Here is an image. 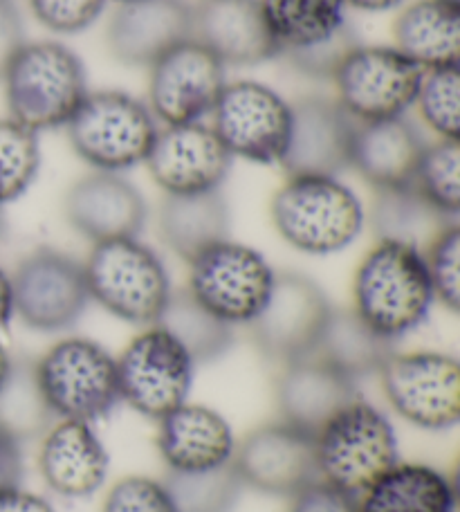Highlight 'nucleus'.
<instances>
[{"instance_id":"43","label":"nucleus","mask_w":460,"mask_h":512,"mask_svg":"<svg viewBox=\"0 0 460 512\" xmlns=\"http://www.w3.org/2000/svg\"><path fill=\"white\" fill-rule=\"evenodd\" d=\"M25 45V27L23 18L18 14L14 0H0V77L16 52Z\"/></svg>"},{"instance_id":"2","label":"nucleus","mask_w":460,"mask_h":512,"mask_svg":"<svg viewBox=\"0 0 460 512\" xmlns=\"http://www.w3.org/2000/svg\"><path fill=\"white\" fill-rule=\"evenodd\" d=\"M270 221L292 250L330 256L351 248L366 227L360 196L335 176H285L270 200Z\"/></svg>"},{"instance_id":"35","label":"nucleus","mask_w":460,"mask_h":512,"mask_svg":"<svg viewBox=\"0 0 460 512\" xmlns=\"http://www.w3.org/2000/svg\"><path fill=\"white\" fill-rule=\"evenodd\" d=\"M411 187L445 218L458 221L460 214V144L458 140H434L425 144L413 173Z\"/></svg>"},{"instance_id":"14","label":"nucleus","mask_w":460,"mask_h":512,"mask_svg":"<svg viewBox=\"0 0 460 512\" xmlns=\"http://www.w3.org/2000/svg\"><path fill=\"white\" fill-rule=\"evenodd\" d=\"M333 304L317 281L301 272H276L261 313L245 328L265 360L290 364L317 351Z\"/></svg>"},{"instance_id":"24","label":"nucleus","mask_w":460,"mask_h":512,"mask_svg":"<svg viewBox=\"0 0 460 512\" xmlns=\"http://www.w3.org/2000/svg\"><path fill=\"white\" fill-rule=\"evenodd\" d=\"M274 396L281 420L317 434L348 402L360 396V391L355 380L312 353L283 364Z\"/></svg>"},{"instance_id":"36","label":"nucleus","mask_w":460,"mask_h":512,"mask_svg":"<svg viewBox=\"0 0 460 512\" xmlns=\"http://www.w3.org/2000/svg\"><path fill=\"white\" fill-rule=\"evenodd\" d=\"M41 169L39 133L12 117L0 120V209L16 203L34 185Z\"/></svg>"},{"instance_id":"40","label":"nucleus","mask_w":460,"mask_h":512,"mask_svg":"<svg viewBox=\"0 0 460 512\" xmlns=\"http://www.w3.org/2000/svg\"><path fill=\"white\" fill-rule=\"evenodd\" d=\"M108 0H30L36 21L54 34L75 36L99 21Z\"/></svg>"},{"instance_id":"3","label":"nucleus","mask_w":460,"mask_h":512,"mask_svg":"<svg viewBox=\"0 0 460 512\" xmlns=\"http://www.w3.org/2000/svg\"><path fill=\"white\" fill-rule=\"evenodd\" d=\"M0 81L7 117L39 135L66 128L90 93L84 61L59 41H25Z\"/></svg>"},{"instance_id":"11","label":"nucleus","mask_w":460,"mask_h":512,"mask_svg":"<svg viewBox=\"0 0 460 512\" xmlns=\"http://www.w3.org/2000/svg\"><path fill=\"white\" fill-rule=\"evenodd\" d=\"M422 72L393 45L357 43L333 75L335 99L355 122L404 117L416 102Z\"/></svg>"},{"instance_id":"20","label":"nucleus","mask_w":460,"mask_h":512,"mask_svg":"<svg viewBox=\"0 0 460 512\" xmlns=\"http://www.w3.org/2000/svg\"><path fill=\"white\" fill-rule=\"evenodd\" d=\"M39 441L36 468L54 495L88 499L104 488L110 456L95 425L81 420H54Z\"/></svg>"},{"instance_id":"27","label":"nucleus","mask_w":460,"mask_h":512,"mask_svg":"<svg viewBox=\"0 0 460 512\" xmlns=\"http://www.w3.org/2000/svg\"><path fill=\"white\" fill-rule=\"evenodd\" d=\"M229 205L223 191L164 196L158 207V234L162 243L189 263L211 245L229 239Z\"/></svg>"},{"instance_id":"45","label":"nucleus","mask_w":460,"mask_h":512,"mask_svg":"<svg viewBox=\"0 0 460 512\" xmlns=\"http://www.w3.org/2000/svg\"><path fill=\"white\" fill-rule=\"evenodd\" d=\"M0 512H57L48 499L21 486L0 490Z\"/></svg>"},{"instance_id":"41","label":"nucleus","mask_w":460,"mask_h":512,"mask_svg":"<svg viewBox=\"0 0 460 512\" xmlns=\"http://www.w3.org/2000/svg\"><path fill=\"white\" fill-rule=\"evenodd\" d=\"M357 43L360 41L355 39L353 30L348 27L344 34H339L333 41L315 45V48H310V50L288 54V57H283V59L288 61L294 70L303 72V75L333 79L337 66L342 63V59L355 48Z\"/></svg>"},{"instance_id":"21","label":"nucleus","mask_w":460,"mask_h":512,"mask_svg":"<svg viewBox=\"0 0 460 512\" xmlns=\"http://www.w3.org/2000/svg\"><path fill=\"white\" fill-rule=\"evenodd\" d=\"M191 39L225 68H247L279 57L259 0H198L191 5Z\"/></svg>"},{"instance_id":"28","label":"nucleus","mask_w":460,"mask_h":512,"mask_svg":"<svg viewBox=\"0 0 460 512\" xmlns=\"http://www.w3.org/2000/svg\"><path fill=\"white\" fill-rule=\"evenodd\" d=\"M357 512H456V486L443 470L398 461L357 497Z\"/></svg>"},{"instance_id":"18","label":"nucleus","mask_w":460,"mask_h":512,"mask_svg":"<svg viewBox=\"0 0 460 512\" xmlns=\"http://www.w3.org/2000/svg\"><path fill=\"white\" fill-rule=\"evenodd\" d=\"M355 126L335 97H301L292 104L290 137L279 167L285 176L339 178L351 169Z\"/></svg>"},{"instance_id":"4","label":"nucleus","mask_w":460,"mask_h":512,"mask_svg":"<svg viewBox=\"0 0 460 512\" xmlns=\"http://www.w3.org/2000/svg\"><path fill=\"white\" fill-rule=\"evenodd\" d=\"M84 272L90 301L131 326L158 324L173 292L162 256L140 236L95 243Z\"/></svg>"},{"instance_id":"47","label":"nucleus","mask_w":460,"mask_h":512,"mask_svg":"<svg viewBox=\"0 0 460 512\" xmlns=\"http://www.w3.org/2000/svg\"><path fill=\"white\" fill-rule=\"evenodd\" d=\"M344 7H353L357 12H368V14H384L393 12V9L402 7L407 0H342Z\"/></svg>"},{"instance_id":"17","label":"nucleus","mask_w":460,"mask_h":512,"mask_svg":"<svg viewBox=\"0 0 460 512\" xmlns=\"http://www.w3.org/2000/svg\"><path fill=\"white\" fill-rule=\"evenodd\" d=\"M234 158L205 122L160 126L144 167L164 196L202 194L223 187Z\"/></svg>"},{"instance_id":"42","label":"nucleus","mask_w":460,"mask_h":512,"mask_svg":"<svg viewBox=\"0 0 460 512\" xmlns=\"http://www.w3.org/2000/svg\"><path fill=\"white\" fill-rule=\"evenodd\" d=\"M288 512H357V497L317 479L290 497Z\"/></svg>"},{"instance_id":"9","label":"nucleus","mask_w":460,"mask_h":512,"mask_svg":"<svg viewBox=\"0 0 460 512\" xmlns=\"http://www.w3.org/2000/svg\"><path fill=\"white\" fill-rule=\"evenodd\" d=\"M389 407L422 432H449L460 420V364L443 351H393L375 376Z\"/></svg>"},{"instance_id":"7","label":"nucleus","mask_w":460,"mask_h":512,"mask_svg":"<svg viewBox=\"0 0 460 512\" xmlns=\"http://www.w3.org/2000/svg\"><path fill=\"white\" fill-rule=\"evenodd\" d=\"M158 128L142 99L124 90H95L70 117L66 133L72 151L92 171L124 173L144 164Z\"/></svg>"},{"instance_id":"49","label":"nucleus","mask_w":460,"mask_h":512,"mask_svg":"<svg viewBox=\"0 0 460 512\" xmlns=\"http://www.w3.org/2000/svg\"><path fill=\"white\" fill-rule=\"evenodd\" d=\"M5 236V216H3V209H0V241H3Z\"/></svg>"},{"instance_id":"38","label":"nucleus","mask_w":460,"mask_h":512,"mask_svg":"<svg viewBox=\"0 0 460 512\" xmlns=\"http://www.w3.org/2000/svg\"><path fill=\"white\" fill-rule=\"evenodd\" d=\"M425 263L429 272L434 297L449 313H458L460 306V225L447 223L425 250Z\"/></svg>"},{"instance_id":"1","label":"nucleus","mask_w":460,"mask_h":512,"mask_svg":"<svg viewBox=\"0 0 460 512\" xmlns=\"http://www.w3.org/2000/svg\"><path fill=\"white\" fill-rule=\"evenodd\" d=\"M436 304L425 254L407 243L375 241L353 277V310L373 331L398 342L427 322Z\"/></svg>"},{"instance_id":"15","label":"nucleus","mask_w":460,"mask_h":512,"mask_svg":"<svg viewBox=\"0 0 460 512\" xmlns=\"http://www.w3.org/2000/svg\"><path fill=\"white\" fill-rule=\"evenodd\" d=\"M232 463L245 488L268 497L290 499L319 479L315 434L281 418L236 441Z\"/></svg>"},{"instance_id":"19","label":"nucleus","mask_w":460,"mask_h":512,"mask_svg":"<svg viewBox=\"0 0 460 512\" xmlns=\"http://www.w3.org/2000/svg\"><path fill=\"white\" fill-rule=\"evenodd\" d=\"M63 212L72 230L95 245L140 236L149 205L122 173L92 171L68 189Z\"/></svg>"},{"instance_id":"46","label":"nucleus","mask_w":460,"mask_h":512,"mask_svg":"<svg viewBox=\"0 0 460 512\" xmlns=\"http://www.w3.org/2000/svg\"><path fill=\"white\" fill-rule=\"evenodd\" d=\"M14 319V295H12V277L0 265V331L9 326Z\"/></svg>"},{"instance_id":"44","label":"nucleus","mask_w":460,"mask_h":512,"mask_svg":"<svg viewBox=\"0 0 460 512\" xmlns=\"http://www.w3.org/2000/svg\"><path fill=\"white\" fill-rule=\"evenodd\" d=\"M23 474H25L23 443L0 427V490L21 486Z\"/></svg>"},{"instance_id":"26","label":"nucleus","mask_w":460,"mask_h":512,"mask_svg":"<svg viewBox=\"0 0 460 512\" xmlns=\"http://www.w3.org/2000/svg\"><path fill=\"white\" fill-rule=\"evenodd\" d=\"M393 48L420 70L458 66L460 0H413L393 21Z\"/></svg>"},{"instance_id":"39","label":"nucleus","mask_w":460,"mask_h":512,"mask_svg":"<svg viewBox=\"0 0 460 512\" xmlns=\"http://www.w3.org/2000/svg\"><path fill=\"white\" fill-rule=\"evenodd\" d=\"M101 512H176L164 481L131 474L106 492Z\"/></svg>"},{"instance_id":"5","label":"nucleus","mask_w":460,"mask_h":512,"mask_svg":"<svg viewBox=\"0 0 460 512\" xmlns=\"http://www.w3.org/2000/svg\"><path fill=\"white\" fill-rule=\"evenodd\" d=\"M315 450L319 479L353 497H360L400 461L391 418L362 396L319 429Z\"/></svg>"},{"instance_id":"31","label":"nucleus","mask_w":460,"mask_h":512,"mask_svg":"<svg viewBox=\"0 0 460 512\" xmlns=\"http://www.w3.org/2000/svg\"><path fill=\"white\" fill-rule=\"evenodd\" d=\"M447 223L452 218L431 207L411 185L377 189L366 212V225H371L375 241H398L418 250H425Z\"/></svg>"},{"instance_id":"12","label":"nucleus","mask_w":460,"mask_h":512,"mask_svg":"<svg viewBox=\"0 0 460 512\" xmlns=\"http://www.w3.org/2000/svg\"><path fill=\"white\" fill-rule=\"evenodd\" d=\"M209 120L234 160L279 167L290 137L292 104L261 81H227Z\"/></svg>"},{"instance_id":"22","label":"nucleus","mask_w":460,"mask_h":512,"mask_svg":"<svg viewBox=\"0 0 460 512\" xmlns=\"http://www.w3.org/2000/svg\"><path fill=\"white\" fill-rule=\"evenodd\" d=\"M191 39L187 0H131L119 3L106 27V45L124 66L151 68L176 45Z\"/></svg>"},{"instance_id":"29","label":"nucleus","mask_w":460,"mask_h":512,"mask_svg":"<svg viewBox=\"0 0 460 512\" xmlns=\"http://www.w3.org/2000/svg\"><path fill=\"white\" fill-rule=\"evenodd\" d=\"M279 57L315 48L348 27L342 0H259Z\"/></svg>"},{"instance_id":"32","label":"nucleus","mask_w":460,"mask_h":512,"mask_svg":"<svg viewBox=\"0 0 460 512\" xmlns=\"http://www.w3.org/2000/svg\"><path fill=\"white\" fill-rule=\"evenodd\" d=\"M158 324L176 337L198 367L220 360L234 346L236 328L202 306L187 288H173Z\"/></svg>"},{"instance_id":"8","label":"nucleus","mask_w":460,"mask_h":512,"mask_svg":"<svg viewBox=\"0 0 460 512\" xmlns=\"http://www.w3.org/2000/svg\"><path fill=\"white\" fill-rule=\"evenodd\" d=\"M198 364L160 324L146 326L117 355L122 405L160 420L189 400Z\"/></svg>"},{"instance_id":"25","label":"nucleus","mask_w":460,"mask_h":512,"mask_svg":"<svg viewBox=\"0 0 460 512\" xmlns=\"http://www.w3.org/2000/svg\"><path fill=\"white\" fill-rule=\"evenodd\" d=\"M425 144L420 128L407 115L380 122H357L351 169L373 191L411 185Z\"/></svg>"},{"instance_id":"48","label":"nucleus","mask_w":460,"mask_h":512,"mask_svg":"<svg viewBox=\"0 0 460 512\" xmlns=\"http://www.w3.org/2000/svg\"><path fill=\"white\" fill-rule=\"evenodd\" d=\"M12 355H9V351L5 349V344L0 342V387H3V382L7 378L9 369H12Z\"/></svg>"},{"instance_id":"50","label":"nucleus","mask_w":460,"mask_h":512,"mask_svg":"<svg viewBox=\"0 0 460 512\" xmlns=\"http://www.w3.org/2000/svg\"><path fill=\"white\" fill-rule=\"evenodd\" d=\"M117 3H131V0H117Z\"/></svg>"},{"instance_id":"33","label":"nucleus","mask_w":460,"mask_h":512,"mask_svg":"<svg viewBox=\"0 0 460 512\" xmlns=\"http://www.w3.org/2000/svg\"><path fill=\"white\" fill-rule=\"evenodd\" d=\"M54 420L36 382L34 360L14 358L0 387V427L25 445L48 432Z\"/></svg>"},{"instance_id":"30","label":"nucleus","mask_w":460,"mask_h":512,"mask_svg":"<svg viewBox=\"0 0 460 512\" xmlns=\"http://www.w3.org/2000/svg\"><path fill=\"white\" fill-rule=\"evenodd\" d=\"M395 344L373 331L353 308L330 310L315 355L355 382L380 373Z\"/></svg>"},{"instance_id":"23","label":"nucleus","mask_w":460,"mask_h":512,"mask_svg":"<svg viewBox=\"0 0 460 512\" xmlns=\"http://www.w3.org/2000/svg\"><path fill=\"white\" fill-rule=\"evenodd\" d=\"M155 423V447L167 472L220 468L234 459V429L214 407L187 400Z\"/></svg>"},{"instance_id":"10","label":"nucleus","mask_w":460,"mask_h":512,"mask_svg":"<svg viewBox=\"0 0 460 512\" xmlns=\"http://www.w3.org/2000/svg\"><path fill=\"white\" fill-rule=\"evenodd\" d=\"M187 290L229 326H247L261 313L276 270L252 245L225 239L189 261Z\"/></svg>"},{"instance_id":"16","label":"nucleus","mask_w":460,"mask_h":512,"mask_svg":"<svg viewBox=\"0 0 460 512\" xmlns=\"http://www.w3.org/2000/svg\"><path fill=\"white\" fill-rule=\"evenodd\" d=\"M227 86V68L198 41H184L149 68L146 106L158 124L205 122Z\"/></svg>"},{"instance_id":"37","label":"nucleus","mask_w":460,"mask_h":512,"mask_svg":"<svg viewBox=\"0 0 460 512\" xmlns=\"http://www.w3.org/2000/svg\"><path fill=\"white\" fill-rule=\"evenodd\" d=\"M413 108L436 140H458L460 131V72L458 66L425 70Z\"/></svg>"},{"instance_id":"13","label":"nucleus","mask_w":460,"mask_h":512,"mask_svg":"<svg viewBox=\"0 0 460 512\" xmlns=\"http://www.w3.org/2000/svg\"><path fill=\"white\" fill-rule=\"evenodd\" d=\"M12 277L14 317L36 333H63L90 306L84 261L54 248L23 256Z\"/></svg>"},{"instance_id":"6","label":"nucleus","mask_w":460,"mask_h":512,"mask_svg":"<svg viewBox=\"0 0 460 512\" xmlns=\"http://www.w3.org/2000/svg\"><path fill=\"white\" fill-rule=\"evenodd\" d=\"M36 382L57 420L99 423L122 405L117 355L90 337H63L34 360Z\"/></svg>"},{"instance_id":"34","label":"nucleus","mask_w":460,"mask_h":512,"mask_svg":"<svg viewBox=\"0 0 460 512\" xmlns=\"http://www.w3.org/2000/svg\"><path fill=\"white\" fill-rule=\"evenodd\" d=\"M162 481L176 512H234L245 490L234 463L198 472H167Z\"/></svg>"}]
</instances>
